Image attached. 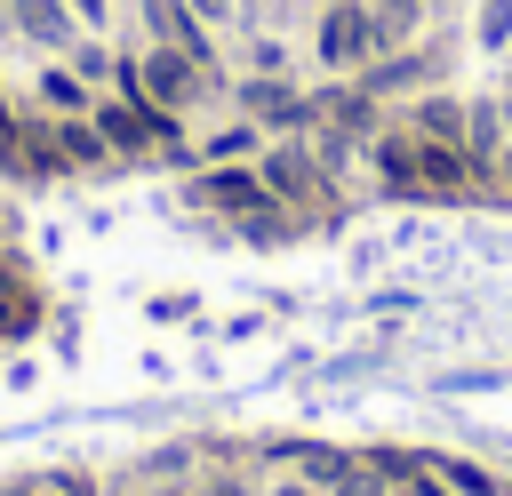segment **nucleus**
I'll return each mask as SVG.
<instances>
[{
  "label": "nucleus",
  "mask_w": 512,
  "mask_h": 496,
  "mask_svg": "<svg viewBox=\"0 0 512 496\" xmlns=\"http://www.w3.org/2000/svg\"><path fill=\"white\" fill-rule=\"evenodd\" d=\"M104 160H112V144H104L96 120H56V112H32L24 120V168L32 176H88Z\"/></svg>",
  "instance_id": "f257e3e1"
},
{
  "label": "nucleus",
  "mask_w": 512,
  "mask_h": 496,
  "mask_svg": "<svg viewBox=\"0 0 512 496\" xmlns=\"http://www.w3.org/2000/svg\"><path fill=\"white\" fill-rule=\"evenodd\" d=\"M256 176H264L296 216H320V224L344 216V200H336V184H328V160H320L312 144H288V136L264 144V152H256Z\"/></svg>",
  "instance_id": "f03ea898"
},
{
  "label": "nucleus",
  "mask_w": 512,
  "mask_h": 496,
  "mask_svg": "<svg viewBox=\"0 0 512 496\" xmlns=\"http://www.w3.org/2000/svg\"><path fill=\"white\" fill-rule=\"evenodd\" d=\"M312 64L320 72H368L376 64V16H368V0L312 8Z\"/></svg>",
  "instance_id": "7ed1b4c3"
},
{
  "label": "nucleus",
  "mask_w": 512,
  "mask_h": 496,
  "mask_svg": "<svg viewBox=\"0 0 512 496\" xmlns=\"http://www.w3.org/2000/svg\"><path fill=\"white\" fill-rule=\"evenodd\" d=\"M208 88H216V80H208L184 48H168V40L136 48V104H152V112H192Z\"/></svg>",
  "instance_id": "20e7f679"
},
{
  "label": "nucleus",
  "mask_w": 512,
  "mask_h": 496,
  "mask_svg": "<svg viewBox=\"0 0 512 496\" xmlns=\"http://www.w3.org/2000/svg\"><path fill=\"white\" fill-rule=\"evenodd\" d=\"M440 72H448V48H440V40H408V48L376 56V64L360 72V88H368V96H424Z\"/></svg>",
  "instance_id": "39448f33"
},
{
  "label": "nucleus",
  "mask_w": 512,
  "mask_h": 496,
  "mask_svg": "<svg viewBox=\"0 0 512 496\" xmlns=\"http://www.w3.org/2000/svg\"><path fill=\"white\" fill-rule=\"evenodd\" d=\"M232 96H240V120L256 128H312V88H296L288 72H248Z\"/></svg>",
  "instance_id": "423d86ee"
},
{
  "label": "nucleus",
  "mask_w": 512,
  "mask_h": 496,
  "mask_svg": "<svg viewBox=\"0 0 512 496\" xmlns=\"http://www.w3.org/2000/svg\"><path fill=\"white\" fill-rule=\"evenodd\" d=\"M8 32L32 40V48H48V56H64V48L80 40V16H72L64 0H8Z\"/></svg>",
  "instance_id": "0eeeda50"
},
{
  "label": "nucleus",
  "mask_w": 512,
  "mask_h": 496,
  "mask_svg": "<svg viewBox=\"0 0 512 496\" xmlns=\"http://www.w3.org/2000/svg\"><path fill=\"white\" fill-rule=\"evenodd\" d=\"M400 128H416L424 144H464V96L456 88H424V96H408Z\"/></svg>",
  "instance_id": "6e6552de"
},
{
  "label": "nucleus",
  "mask_w": 512,
  "mask_h": 496,
  "mask_svg": "<svg viewBox=\"0 0 512 496\" xmlns=\"http://www.w3.org/2000/svg\"><path fill=\"white\" fill-rule=\"evenodd\" d=\"M32 96H40V112H56V120H88V112H96V88H88V80H80L64 56H56V64L32 80Z\"/></svg>",
  "instance_id": "1a4fd4ad"
},
{
  "label": "nucleus",
  "mask_w": 512,
  "mask_h": 496,
  "mask_svg": "<svg viewBox=\"0 0 512 496\" xmlns=\"http://www.w3.org/2000/svg\"><path fill=\"white\" fill-rule=\"evenodd\" d=\"M368 16H376V56H392V48L424 40V24H432V0H368Z\"/></svg>",
  "instance_id": "9d476101"
},
{
  "label": "nucleus",
  "mask_w": 512,
  "mask_h": 496,
  "mask_svg": "<svg viewBox=\"0 0 512 496\" xmlns=\"http://www.w3.org/2000/svg\"><path fill=\"white\" fill-rule=\"evenodd\" d=\"M424 464V480H440L448 496H504V480L488 472V464H472V456H416Z\"/></svg>",
  "instance_id": "9b49d317"
},
{
  "label": "nucleus",
  "mask_w": 512,
  "mask_h": 496,
  "mask_svg": "<svg viewBox=\"0 0 512 496\" xmlns=\"http://www.w3.org/2000/svg\"><path fill=\"white\" fill-rule=\"evenodd\" d=\"M64 64H72L88 88H112V72H120V48H104V40H88V32H80V40L64 48Z\"/></svg>",
  "instance_id": "f8f14e48"
},
{
  "label": "nucleus",
  "mask_w": 512,
  "mask_h": 496,
  "mask_svg": "<svg viewBox=\"0 0 512 496\" xmlns=\"http://www.w3.org/2000/svg\"><path fill=\"white\" fill-rule=\"evenodd\" d=\"M472 40H480L488 56H504V48H512V0H480V16H472Z\"/></svg>",
  "instance_id": "ddd939ff"
},
{
  "label": "nucleus",
  "mask_w": 512,
  "mask_h": 496,
  "mask_svg": "<svg viewBox=\"0 0 512 496\" xmlns=\"http://www.w3.org/2000/svg\"><path fill=\"white\" fill-rule=\"evenodd\" d=\"M0 176H32L24 168V112L8 104V88H0Z\"/></svg>",
  "instance_id": "4468645a"
},
{
  "label": "nucleus",
  "mask_w": 512,
  "mask_h": 496,
  "mask_svg": "<svg viewBox=\"0 0 512 496\" xmlns=\"http://www.w3.org/2000/svg\"><path fill=\"white\" fill-rule=\"evenodd\" d=\"M248 72H288V48L272 32H248Z\"/></svg>",
  "instance_id": "2eb2a0df"
},
{
  "label": "nucleus",
  "mask_w": 512,
  "mask_h": 496,
  "mask_svg": "<svg viewBox=\"0 0 512 496\" xmlns=\"http://www.w3.org/2000/svg\"><path fill=\"white\" fill-rule=\"evenodd\" d=\"M64 8L80 16V32H104V24H112V0H64Z\"/></svg>",
  "instance_id": "dca6fc26"
},
{
  "label": "nucleus",
  "mask_w": 512,
  "mask_h": 496,
  "mask_svg": "<svg viewBox=\"0 0 512 496\" xmlns=\"http://www.w3.org/2000/svg\"><path fill=\"white\" fill-rule=\"evenodd\" d=\"M184 8H192V16H200V24H208V32H216V24H232V16H240V0H184Z\"/></svg>",
  "instance_id": "f3484780"
},
{
  "label": "nucleus",
  "mask_w": 512,
  "mask_h": 496,
  "mask_svg": "<svg viewBox=\"0 0 512 496\" xmlns=\"http://www.w3.org/2000/svg\"><path fill=\"white\" fill-rule=\"evenodd\" d=\"M184 496H248V488H240L232 472H208V480H200V488H184Z\"/></svg>",
  "instance_id": "a211bd4d"
},
{
  "label": "nucleus",
  "mask_w": 512,
  "mask_h": 496,
  "mask_svg": "<svg viewBox=\"0 0 512 496\" xmlns=\"http://www.w3.org/2000/svg\"><path fill=\"white\" fill-rule=\"evenodd\" d=\"M496 112H504V160H512V88L496 96Z\"/></svg>",
  "instance_id": "6ab92c4d"
},
{
  "label": "nucleus",
  "mask_w": 512,
  "mask_h": 496,
  "mask_svg": "<svg viewBox=\"0 0 512 496\" xmlns=\"http://www.w3.org/2000/svg\"><path fill=\"white\" fill-rule=\"evenodd\" d=\"M272 496H328V488H312V480H280Z\"/></svg>",
  "instance_id": "aec40b11"
},
{
  "label": "nucleus",
  "mask_w": 512,
  "mask_h": 496,
  "mask_svg": "<svg viewBox=\"0 0 512 496\" xmlns=\"http://www.w3.org/2000/svg\"><path fill=\"white\" fill-rule=\"evenodd\" d=\"M0 32H8V0H0Z\"/></svg>",
  "instance_id": "412c9836"
},
{
  "label": "nucleus",
  "mask_w": 512,
  "mask_h": 496,
  "mask_svg": "<svg viewBox=\"0 0 512 496\" xmlns=\"http://www.w3.org/2000/svg\"><path fill=\"white\" fill-rule=\"evenodd\" d=\"M0 232H8V216H0Z\"/></svg>",
  "instance_id": "4be33fe9"
},
{
  "label": "nucleus",
  "mask_w": 512,
  "mask_h": 496,
  "mask_svg": "<svg viewBox=\"0 0 512 496\" xmlns=\"http://www.w3.org/2000/svg\"><path fill=\"white\" fill-rule=\"evenodd\" d=\"M312 8H328V0H312Z\"/></svg>",
  "instance_id": "5701e85b"
},
{
  "label": "nucleus",
  "mask_w": 512,
  "mask_h": 496,
  "mask_svg": "<svg viewBox=\"0 0 512 496\" xmlns=\"http://www.w3.org/2000/svg\"><path fill=\"white\" fill-rule=\"evenodd\" d=\"M432 8H440V0H432Z\"/></svg>",
  "instance_id": "b1692460"
}]
</instances>
